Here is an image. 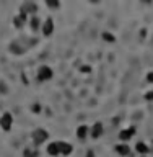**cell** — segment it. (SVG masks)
Masks as SVG:
<instances>
[{"label": "cell", "mask_w": 153, "mask_h": 157, "mask_svg": "<svg viewBox=\"0 0 153 157\" xmlns=\"http://www.w3.org/2000/svg\"><path fill=\"white\" fill-rule=\"evenodd\" d=\"M52 75H54V72H52V69H51V67H47V66L39 67V71H38V77H39V80H42V82L51 80Z\"/></svg>", "instance_id": "cell-1"}, {"label": "cell", "mask_w": 153, "mask_h": 157, "mask_svg": "<svg viewBox=\"0 0 153 157\" xmlns=\"http://www.w3.org/2000/svg\"><path fill=\"white\" fill-rule=\"evenodd\" d=\"M12 124H13V116H12V113H3L2 118H0V126H2V129L8 131L10 128H12Z\"/></svg>", "instance_id": "cell-2"}, {"label": "cell", "mask_w": 153, "mask_h": 157, "mask_svg": "<svg viewBox=\"0 0 153 157\" xmlns=\"http://www.w3.org/2000/svg\"><path fill=\"white\" fill-rule=\"evenodd\" d=\"M47 139V132L44 131V129H36L33 132V141H34V144H42L44 141Z\"/></svg>", "instance_id": "cell-3"}, {"label": "cell", "mask_w": 153, "mask_h": 157, "mask_svg": "<svg viewBox=\"0 0 153 157\" xmlns=\"http://www.w3.org/2000/svg\"><path fill=\"white\" fill-rule=\"evenodd\" d=\"M90 134H91V137H95V139H98V137H101L103 136V123H95L93 124V128L90 129Z\"/></svg>", "instance_id": "cell-4"}, {"label": "cell", "mask_w": 153, "mask_h": 157, "mask_svg": "<svg viewBox=\"0 0 153 157\" xmlns=\"http://www.w3.org/2000/svg\"><path fill=\"white\" fill-rule=\"evenodd\" d=\"M134 134H135V128H126V129H122L119 132V139L121 141H129Z\"/></svg>", "instance_id": "cell-5"}, {"label": "cell", "mask_w": 153, "mask_h": 157, "mask_svg": "<svg viewBox=\"0 0 153 157\" xmlns=\"http://www.w3.org/2000/svg\"><path fill=\"white\" fill-rule=\"evenodd\" d=\"M52 31H54V21H52V18H47L42 25V33H44V36H51Z\"/></svg>", "instance_id": "cell-6"}, {"label": "cell", "mask_w": 153, "mask_h": 157, "mask_svg": "<svg viewBox=\"0 0 153 157\" xmlns=\"http://www.w3.org/2000/svg\"><path fill=\"white\" fill-rule=\"evenodd\" d=\"M47 154H49V155H59V154H60L59 142H51V144L47 146Z\"/></svg>", "instance_id": "cell-7"}, {"label": "cell", "mask_w": 153, "mask_h": 157, "mask_svg": "<svg viewBox=\"0 0 153 157\" xmlns=\"http://www.w3.org/2000/svg\"><path fill=\"white\" fill-rule=\"evenodd\" d=\"M59 149H60V154L62 155L72 154V146L68 144V142H59Z\"/></svg>", "instance_id": "cell-8"}, {"label": "cell", "mask_w": 153, "mask_h": 157, "mask_svg": "<svg viewBox=\"0 0 153 157\" xmlns=\"http://www.w3.org/2000/svg\"><path fill=\"white\" fill-rule=\"evenodd\" d=\"M24 21H26V15H24V13H20L18 17L13 18V23H15V26H16V28H21L24 25Z\"/></svg>", "instance_id": "cell-9"}, {"label": "cell", "mask_w": 153, "mask_h": 157, "mask_svg": "<svg viewBox=\"0 0 153 157\" xmlns=\"http://www.w3.org/2000/svg\"><path fill=\"white\" fill-rule=\"evenodd\" d=\"M116 152L121 155H129L130 154V149H129V144H119L116 147Z\"/></svg>", "instance_id": "cell-10"}, {"label": "cell", "mask_w": 153, "mask_h": 157, "mask_svg": "<svg viewBox=\"0 0 153 157\" xmlns=\"http://www.w3.org/2000/svg\"><path fill=\"white\" fill-rule=\"evenodd\" d=\"M88 134H90V129H88L86 126H80V128L77 129V136L80 137V139H85Z\"/></svg>", "instance_id": "cell-11"}, {"label": "cell", "mask_w": 153, "mask_h": 157, "mask_svg": "<svg viewBox=\"0 0 153 157\" xmlns=\"http://www.w3.org/2000/svg\"><path fill=\"white\" fill-rule=\"evenodd\" d=\"M135 149H137V152H139L140 155H145L147 152H148V146H147L145 142H137V147H135Z\"/></svg>", "instance_id": "cell-12"}, {"label": "cell", "mask_w": 153, "mask_h": 157, "mask_svg": "<svg viewBox=\"0 0 153 157\" xmlns=\"http://www.w3.org/2000/svg\"><path fill=\"white\" fill-rule=\"evenodd\" d=\"M34 13V12H36V5H34V3H26V5H23V7H21V13H24V15H26V13Z\"/></svg>", "instance_id": "cell-13"}, {"label": "cell", "mask_w": 153, "mask_h": 157, "mask_svg": "<svg viewBox=\"0 0 153 157\" xmlns=\"http://www.w3.org/2000/svg\"><path fill=\"white\" fill-rule=\"evenodd\" d=\"M101 36H103V39H104V41H107V43H114V41H116V38L112 36L111 33H103Z\"/></svg>", "instance_id": "cell-14"}, {"label": "cell", "mask_w": 153, "mask_h": 157, "mask_svg": "<svg viewBox=\"0 0 153 157\" xmlns=\"http://www.w3.org/2000/svg\"><path fill=\"white\" fill-rule=\"evenodd\" d=\"M39 25H41V23H39V18H38V17H33V18H31V28H33V29H38Z\"/></svg>", "instance_id": "cell-15"}, {"label": "cell", "mask_w": 153, "mask_h": 157, "mask_svg": "<svg viewBox=\"0 0 153 157\" xmlns=\"http://www.w3.org/2000/svg\"><path fill=\"white\" fill-rule=\"evenodd\" d=\"M24 155H26V157H36L38 154H36V152H31V151H24Z\"/></svg>", "instance_id": "cell-16"}, {"label": "cell", "mask_w": 153, "mask_h": 157, "mask_svg": "<svg viewBox=\"0 0 153 157\" xmlns=\"http://www.w3.org/2000/svg\"><path fill=\"white\" fill-rule=\"evenodd\" d=\"M47 7H52V8H57V7H59V3H57V2H51V0H49V2H47Z\"/></svg>", "instance_id": "cell-17"}, {"label": "cell", "mask_w": 153, "mask_h": 157, "mask_svg": "<svg viewBox=\"0 0 153 157\" xmlns=\"http://www.w3.org/2000/svg\"><path fill=\"white\" fill-rule=\"evenodd\" d=\"M147 80H148L150 83H153V71L148 72V75H147Z\"/></svg>", "instance_id": "cell-18"}, {"label": "cell", "mask_w": 153, "mask_h": 157, "mask_svg": "<svg viewBox=\"0 0 153 157\" xmlns=\"http://www.w3.org/2000/svg\"><path fill=\"white\" fill-rule=\"evenodd\" d=\"M145 100H153V92H148L145 95Z\"/></svg>", "instance_id": "cell-19"}, {"label": "cell", "mask_w": 153, "mask_h": 157, "mask_svg": "<svg viewBox=\"0 0 153 157\" xmlns=\"http://www.w3.org/2000/svg\"><path fill=\"white\" fill-rule=\"evenodd\" d=\"M86 157H95V152H93V151H88V152H86Z\"/></svg>", "instance_id": "cell-20"}, {"label": "cell", "mask_w": 153, "mask_h": 157, "mask_svg": "<svg viewBox=\"0 0 153 157\" xmlns=\"http://www.w3.org/2000/svg\"><path fill=\"white\" fill-rule=\"evenodd\" d=\"M39 110H41V106H39V105L38 106H33V111H39Z\"/></svg>", "instance_id": "cell-21"}, {"label": "cell", "mask_w": 153, "mask_h": 157, "mask_svg": "<svg viewBox=\"0 0 153 157\" xmlns=\"http://www.w3.org/2000/svg\"><path fill=\"white\" fill-rule=\"evenodd\" d=\"M140 157H145V155H140Z\"/></svg>", "instance_id": "cell-22"}]
</instances>
